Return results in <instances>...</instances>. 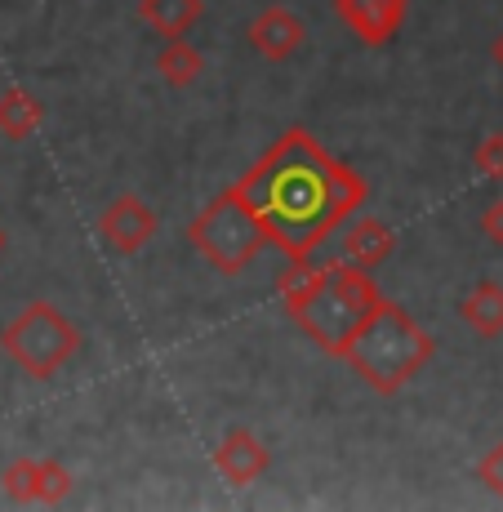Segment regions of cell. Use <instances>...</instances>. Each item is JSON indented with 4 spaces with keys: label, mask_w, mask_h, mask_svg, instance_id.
<instances>
[{
    "label": "cell",
    "mask_w": 503,
    "mask_h": 512,
    "mask_svg": "<svg viewBox=\"0 0 503 512\" xmlns=\"http://www.w3.org/2000/svg\"><path fill=\"white\" fill-rule=\"evenodd\" d=\"M236 192L250 201L285 259H312L325 236L339 232L366 201V179L294 125L241 174Z\"/></svg>",
    "instance_id": "6da1fadb"
},
{
    "label": "cell",
    "mask_w": 503,
    "mask_h": 512,
    "mask_svg": "<svg viewBox=\"0 0 503 512\" xmlns=\"http://www.w3.org/2000/svg\"><path fill=\"white\" fill-rule=\"evenodd\" d=\"M276 290H281V303L294 317V326L308 334L325 357L339 361L348 343L357 339V330L370 321V312L383 303L370 272L352 259H290V268L276 277Z\"/></svg>",
    "instance_id": "7a4b0ae2"
},
{
    "label": "cell",
    "mask_w": 503,
    "mask_h": 512,
    "mask_svg": "<svg viewBox=\"0 0 503 512\" xmlns=\"http://www.w3.org/2000/svg\"><path fill=\"white\" fill-rule=\"evenodd\" d=\"M432 357H437L432 334L423 330L406 308H397V303H388V299L370 312V321L357 330V339L343 352V361L357 370V379L379 392V397L401 392Z\"/></svg>",
    "instance_id": "3957f363"
},
{
    "label": "cell",
    "mask_w": 503,
    "mask_h": 512,
    "mask_svg": "<svg viewBox=\"0 0 503 512\" xmlns=\"http://www.w3.org/2000/svg\"><path fill=\"white\" fill-rule=\"evenodd\" d=\"M187 241H192L196 254H201L210 268H219L223 277L245 272L272 245L268 228L259 223V214L250 210V201H245L236 187L219 192L192 223H187Z\"/></svg>",
    "instance_id": "277c9868"
},
{
    "label": "cell",
    "mask_w": 503,
    "mask_h": 512,
    "mask_svg": "<svg viewBox=\"0 0 503 512\" xmlns=\"http://www.w3.org/2000/svg\"><path fill=\"white\" fill-rule=\"evenodd\" d=\"M0 348L27 379H54L81 352V326L63 317L54 303L36 299L0 330Z\"/></svg>",
    "instance_id": "5b68a950"
},
{
    "label": "cell",
    "mask_w": 503,
    "mask_h": 512,
    "mask_svg": "<svg viewBox=\"0 0 503 512\" xmlns=\"http://www.w3.org/2000/svg\"><path fill=\"white\" fill-rule=\"evenodd\" d=\"M156 232H161V214L134 192H121L98 214V241L112 254H138Z\"/></svg>",
    "instance_id": "8992f818"
},
{
    "label": "cell",
    "mask_w": 503,
    "mask_h": 512,
    "mask_svg": "<svg viewBox=\"0 0 503 512\" xmlns=\"http://www.w3.org/2000/svg\"><path fill=\"white\" fill-rule=\"evenodd\" d=\"M330 5L339 9L343 27H348L357 41H366L370 49H379V45H388L392 36L401 32L410 0H330Z\"/></svg>",
    "instance_id": "52a82bcc"
},
{
    "label": "cell",
    "mask_w": 503,
    "mask_h": 512,
    "mask_svg": "<svg viewBox=\"0 0 503 512\" xmlns=\"http://www.w3.org/2000/svg\"><path fill=\"white\" fill-rule=\"evenodd\" d=\"M245 41L259 49L268 63H285V58H294L308 41V27H303V18L294 14V9L285 5H268L263 14L250 18V27H245Z\"/></svg>",
    "instance_id": "ba28073f"
},
{
    "label": "cell",
    "mask_w": 503,
    "mask_h": 512,
    "mask_svg": "<svg viewBox=\"0 0 503 512\" xmlns=\"http://www.w3.org/2000/svg\"><path fill=\"white\" fill-rule=\"evenodd\" d=\"M272 468V455L250 428H232L223 432V441L214 446V472H219L228 486H254L263 481V472Z\"/></svg>",
    "instance_id": "9c48e42d"
},
{
    "label": "cell",
    "mask_w": 503,
    "mask_h": 512,
    "mask_svg": "<svg viewBox=\"0 0 503 512\" xmlns=\"http://www.w3.org/2000/svg\"><path fill=\"white\" fill-rule=\"evenodd\" d=\"M339 232H343V259L361 263V268H379V263L397 250V232L383 219H374V214H357V219H348Z\"/></svg>",
    "instance_id": "30bf717a"
},
{
    "label": "cell",
    "mask_w": 503,
    "mask_h": 512,
    "mask_svg": "<svg viewBox=\"0 0 503 512\" xmlns=\"http://www.w3.org/2000/svg\"><path fill=\"white\" fill-rule=\"evenodd\" d=\"M138 18L165 41H179L205 18V0H138Z\"/></svg>",
    "instance_id": "8fae6325"
},
{
    "label": "cell",
    "mask_w": 503,
    "mask_h": 512,
    "mask_svg": "<svg viewBox=\"0 0 503 512\" xmlns=\"http://www.w3.org/2000/svg\"><path fill=\"white\" fill-rule=\"evenodd\" d=\"M459 321L477 330L481 339H499L503 334V285L499 281H477L459 299Z\"/></svg>",
    "instance_id": "7c38bea8"
},
{
    "label": "cell",
    "mask_w": 503,
    "mask_h": 512,
    "mask_svg": "<svg viewBox=\"0 0 503 512\" xmlns=\"http://www.w3.org/2000/svg\"><path fill=\"white\" fill-rule=\"evenodd\" d=\"M201 72H205V54L187 41V36L165 41L156 49V76H161L170 90H192V85L201 81Z\"/></svg>",
    "instance_id": "4fadbf2b"
},
{
    "label": "cell",
    "mask_w": 503,
    "mask_h": 512,
    "mask_svg": "<svg viewBox=\"0 0 503 512\" xmlns=\"http://www.w3.org/2000/svg\"><path fill=\"white\" fill-rule=\"evenodd\" d=\"M41 121H45L41 98H32L23 85H14V90L0 94V139L23 143V139H32V134L41 130Z\"/></svg>",
    "instance_id": "5bb4252c"
},
{
    "label": "cell",
    "mask_w": 503,
    "mask_h": 512,
    "mask_svg": "<svg viewBox=\"0 0 503 512\" xmlns=\"http://www.w3.org/2000/svg\"><path fill=\"white\" fill-rule=\"evenodd\" d=\"M0 486L14 504H41V459H14L0 472Z\"/></svg>",
    "instance_id": "9a60e30c"
},
{
    "label": "cell",
    "mask_w": 503,
    "mask_h": 512,
    "mask_svg": "<svg viewBox=\"0 0 503 512\" xmlns=\"http://www.w3.org/2000/svg\"><path fill=\"white\" fill-rule=\"evenodd\" d=\"M72 495V472H67L58 459H41V504L54 508Z\"/></svg>",
    "instance_id": "2e32d148"
},
{
    "label": "cell",
    "mask_w": 503,
    "mask_h": 512,
    "mask_svg": "<svg viewBox=\"0 0 503 512\" xmlns=\"http://www.w3.org/2000/svg\"><path fill=\"white\" fill-rule=\"evenodd\" d=\"M477 170L486 174V179H495V183H503V130L499 134H486L481 139V147H477Z\"/></svg>",
    "instance_id": "e0dca14e"
},
{
    "label": "cell",
    "mask_w": 503,
    "mask_h": 512,
    "mask_svg": "<svg viewBox=\"0 0 503 512\" xmlns=\"http://www.w3.org/2000/svg\"><path fill=\"white\" fill-rule=\"evenodd\" d=\"M477 481L490 490V495H499V499H503V441H495V446H490L486 455H481Z\"/></svg>",
    "instance_id": "ac0fdd59"
},
{
    "label": "cell",
    "mask_w": 503,
    "mask_h": 512,
    "mask_svg": "<svg viewBox=\"0 0 503 512\" xmlns=\"http://www.w3.org/2000/svg\"><path fill=\"white\" fill-rule=\"evenodd\" d=\"M481 232H486L490 245H503V196L486 205V214H481Z\"/></svg>",
    "instance_id": "d6986e66"
},
{
    "label": "cell",
    "mask_w": 503,
    "mask_h": 512,
    "mask_svg": "<svg viewBox=\"0 0 503 512\" xmlns=\"http://www.w3.org/2000/svg\"><path fill=\"white\" fill-rule=\"evenodd\" d=\"M490 54H495V63H499V67H503V32H499V36H495V45H490Z\"/></svg>",
    "instance_id": "ffe728a7"
},
{
    "label": "cell",
    "mask_w": 503,
    "mask_h": 512,
    "mask_svg": "<svg viewBox=\"0 0 503 512\" xmlns=\"http://www.w3.org/2000/svg\"><path fill=\"white\" fill-rule=\"evenodd\" d=\"M0 254H5V228H0Z\"/></svg>",
    "instance_id": "44dd1931"
}]
</instances>
